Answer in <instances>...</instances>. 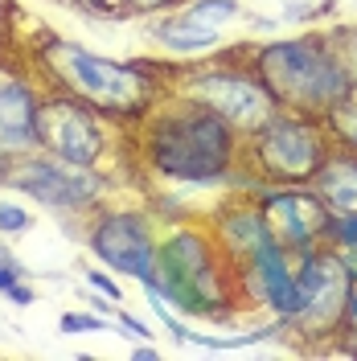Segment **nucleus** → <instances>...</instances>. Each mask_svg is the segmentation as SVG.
Instances as JSON below:
<instances>
[{"label": "nucleus", "mask_w": 357, "mask_h": 361, "mask_svg": "<svg viewBox=\"0 0 357 361\" xmlns=\"http://www.w3.org/2000/svg\"><path fill=\"white\" fill-rule=\"evenodd\" d=\"M111 148V135L103 115L90 111L87 103L70 99L62 90H42L37 103V152H49L70 164H103Z\"/></svg>", "instance_id": "nucleus-10"}, {"label": "nucleus", "mask_w": 357, "mask_h": 361, "mask_svg": "<svg viewBox=\"0 0 357 361\" xmlns=\"http://www.w3.org/2000/svg\"><path fill=\"white\" fill-rule=\"evenodd\" d=\"M333 152V135L320 115L275 111L255 132L243 135L238 169L250 177V189L259 185H313L316 169Z\"/></svg>", "instance_id": "nucleus-5"}, {"label": "nucleus", "mask_w": 357, "mask_h": 361, "mask_svg": "<svg viewBox=\"0 0 357 361\" xmlns=\"http://www.w3.org/2000/svg\"><path fill=\"white\" fill-rule=\"evenodd\" d=\"M8 173H13V157H4V152H0V189L8 185Z\"/></svg>", "instance_id": "nucleus-30"}, {"label": "nucleus", "mask_w": 357, "mask_h": 361, "mask_svg": "<svg viewBox=\"0 0 357 361\" xmlns=\"http://www.w3.org/2000/svg\"><path fill=\"white\" fill-rule=\"evenodd\" d=\"M21 275H25L21 263H0V292H8L13 283H21Z\"/></svg>", "instance_id": "nucleus-27"}, {"label": "nucleus", "mask_w": 357, "mask_h": 361, "mask_svg": "<svg viewBox=\"0 0 357 361\" xmlns=\"http://www.w3.org/2000/svg\"><path fill=\"white\" fill-rule=\"evenodd\" d=\"M296 283H300V312L288 324L296 341H316L329 345L341 333L349 288H353V271L341 259V250L320 243L308 255L296 259Z\"/></svg>", "instance_id": "nucleus-7"}, {"label": "nucleus", "mask_w": 357, "mask_h": 361, "mask_svg": "<svg viewBox=\"0 0 357 361\" xmlns=\"http://www.w3.org/2000/svg\"><path fill=\"white\" fill-rule=\"evenodd\" d=\"M325 37H329V45H333L337 62L345 66V74H349V82L357 87V29H349V25H341V29H329Z\"/></svg>", "instance_id": "nucleus-19"}, {"label": "nucleus", "mask_w": 357, "mask_h": 361, "mask_svg": "<svg viewBox=\"0 0 357 361\" xmlns=\"http://www.w3.org/2000/svg\"><path fill=\"white\" fill-rule=\"evenodd\" d=\"M169 90H181L189 99L205 103L218 111L238 135L263 128L271 115L279 111L263 78L246 62V45L226 54L222 62H201V66H169Z\"/></svg>", "instance_id": "nucleus-6"}, {"label": "nucleus", "mask_w": 357, "mask_h": 361, "mask_svg": "<svg viewBox=\"0 0 357 361\" xmlns=\"http://www.w3.org/2000/svg\"><path fill=\"white\" fill-rule=\"evenodd\" d=\"M4 189L29 193L33 202H42L45 209H58V214H90L99 209L111 180L103 177L99 164H70L49 152H29V157L13 160Z\"/></svg>", "instance_id": "nucleus-8"}, {"label": "nucleus", "mask_w": 357, "mask_h": 361, "mask_svg": "<svg viewBox=\"0 0 357 361\" xmlns=\"http://www.w3.org/2000/svg\"><path fill=\"white\" fill-rule=\"evenodd\" d=\"M132 357L135 361H152V357H160V349H152V345H140V349H132Z\"/></svg>", "instance_id": "nucleus-29"}, {"label": "nucleus", "mask_w": 357, "mask_h": 361, "mask_svg": "<svg viewBox=\"0 0 357 361\" xmlns=\"http://www.w3.org/2000/svg\"><path fill=\"white\" fill-rule=\"evenodd\" d=\"M0 263H17V259H13V250L4 247V243H0Z\"/></svg>", "instance_id": "nucleus-31"}, {"label": "nucleus", "mask_w": 357, "mask_h": 361, "mask_svg": "<svg viewBox=\"0 0 357 361\" xmlns=\"http://www.w3.org/2000/svg\"><path fill=\"white\" fill-rule=\"evenodd\" d=\"M144 292L193 320H234L243 312L234 267L210 222L173 226L157 243V279Z\"/></svg>", "instance_id": "nucleus-3"}, {"label": "nucleus", "mask_w": 357, "mask_h": 361, "mask_svg": "<svg viewBox=\"0 0 357 361\" xmlns=\"http://www.w3.org/2000/svg\"><path fill=\"white\" fill-rule=\"evenodd\" d=\"M135 128V157L148 173L177 185H218L238 173L243 135L205 103L169 90Z\"/></svg>", "instance_id": "nucleus-1"}, {"label": "nucleus", "mask_w": 357, "mask_h": 361, "mask_svg": "<svg viewBox=\"0 0 357 361\" xmlns=\"http://www.w3.org/2000/svg\"><path fill=\"white\" fill-rule=\"evenodd\" d=\"M152 42L177 58H201V54H214L222 45V33L214 25L189 17L185 8H177V13H164L160 21H152Z\"/></svg>", "instance_id": "nucleus-14"}, {"label": "nucleus", "mask_w": 357, "mask_h": 361, "mask_svg": "<svg viewBox=\"0 0 357 361\" xmlns=\"http://www.w3.org/2000/svg\"><path fill=\"white\" fill-rule=\"evenodd\" d=\"M74 8H83V13H115L119 17V0H66Z\"/></svg>", "instance_id": "nucleus-26"}, {"label": "nucleus", "mask_w": 357, "mask_h": 361, "mask_svg": "<svg viewBox=\"0 0 357 361\" xmlns=\"http://www.w3.org/2000/svg\"><path fill=\"white\" fill-rule=\"evenodd\" d=\"M210 226H214V234H218V243H222L230 267L246 263L250 255H259L263 247L275 243L271 230H267V222H263V214H259V205H255V197H250V202L222 205V209L210 218Z\"/></svg>", "instance_id": "nucleus-13"}, {"label": "nucleus", "mask_w": 357, "mask_h": 361, "mask_svg": "<svg viewBox=\"0 0 357 361\" xmlns=\"http://www.w3.org/2000/svg\"><path fill=\"white\" fill-rule=\"evenodd\" d=\"M33 66L49 90H62L115 123H140L169 94V74H152L148 66H135V62L103 58L54 33L37 37Z\"/></svg>", "instance_id": "nucleus-2"}, {"label": "nucleus", "mask_w": 357, "mask_h": 361, "mask_svg": "<svg viewBox=\"0 0 357 361\" xmlns=\"http://www.w3.org/2000/svg\"><path fill=\"white\" fill-rule=\"evenodd\" d=\"M255 205H259V214L267 222L271 238L288 250L291 259L320 247L325 230H329V218H333L329 205L316 197L313 185H259Z\"/></svg>", "instance_id": "nucleus-11"}, {"label": "nucleus", "mask_w": 357, "mask_h": 361, "mask_svg": "<svg viewBox=\"0 0 357 361\" xmlns=\"http://www.w3.org/2000/svg\"><path fill=\"white\" fill-rule=\"evenodd\" d=\"M62 333H103L107 329V320L95 312H62Z\"/></svg>", "instance_id": "nucleus-22"}, {"label": "nucleus", "mask_w": 357, "mask_h": 361, "mask_svg": "<svg viewBox=\"0 0 357 361\" xmlns=\"http://www.w3.org/2000/svg\"><path fill=\"white\" fill-rule=\"evenodd\" d=\"M37 103H42V87L29 74L0 66V152L4 157L17 160L37 152Z\"/></svg>", "instance_id": "nucleus-12"}, {"label": "nucleus", "mask_w": 357, "mask_h": 361, "mask_svg": "<svg viewBox=\"0 0 357 361\" xmlns=\"http://www.w3.org/2000/svg\"><path fill=\"white\" fill-rule=\"evenodd\" d=\"M87 283L95 288V292H103L107 300H123V288L115 283V279L107 275V271H99V267H87Z\"/></svg>", "instance_id": "nucleus-24"}, {"label": "nucleus", "mask_w": 357, "mask_h": 361, "mask_svg": "<svg viewBox=\"0 0 357 361\" xmlns=\"http://www.w3.org/2000/svg\"><path fill=\"white\" fill-rule=\"evenodd\" d=\"M33 226V214L17 202H0V234H21Z\"/></svg>", "instance_id": "nucleus-21"}, {"label": "nucleus", "mask_w": 357, "mask_h": 361, "mask_svg": "<svg viewBox=\"0 0 357 361\" xmlns=\"http://www.w3.org/2000/svg\"><path fill=\"white\" fill-rule=\"evenodd\" d=\"M173 4H185V0H119V17H152Z\"/></svg>", "instance_id": "nucleus-23"}, {"label": "nucleus", "mask_w": 357, "mask_h": 361, "mask_svg": "<svg viewBox=\"0 0 357 361\" xmlns=\"http://www.w3.org/2000/svg\"><path fill=\"white\" fill-rule=\"evenodd\" d=\"M325 243L341 250V259L357 275V214H333L329 218V230H325Z\"/></svg>", "instance_id": "nucleus-17"}, {"label": "nucleus", "mask_w": 357, "mask_h": 361, "mask_svg": "<svg viewBox=\"0 0 357 361\" xmlns=\"http://www.w3.org/2000/svg\"><path fill=\"white\" fill-rule=\"evenodd\" d=\"M185 13L205 25H214V29H222V25L243 17V4L238 0H185Z\"/></svg>", "instance_id": "nucleus-18"}, {"label": "nucleus", "mask_w": 357, "mask_h": 361, "mask_svg": "<svg viewBox=\"0 0 357 361\" xmlns=\"http://www.w3.org/2000/svg\"><path fill=\"white\" fill-rule=\"evenodd\" d=\"M0 17H4V0H0Z\"/></svg>", "instance_id": "nucleus-32"}, {"label": "nucleus", "mask_w": 357, "mask_h": 361, "mask_svg": "<svg viewBox=\"0 0 357 361\" xmlns=\"http://www.w3.org/2000/svg\"><path fill=\"white\" fill-rule=\"evenodd\" d=\"M316 197L329 205V214H357V152L337 148L325 157V164L313 177Z\"/></svg>", "instance_id": "nucleus-15"}, {"label": "nucleus", "mask_w": 357, "mask_h": 361, "mask_svg": "<svg viewBox=\"0 0 357 361\" xmlns=\"http://www.w3.org/2000/svg\"><path fill=\"white\" fill-rule=\"evenodd\" d=\"M337 349L357 357V275L353 288H349V304H345V320H341V333H337Z\"/></svg>", "instance_id": "nucleus-20"}, {"label": "nucleus", "mask_w": 357, "mask_h": 361, "mask_svg": "<svg viewBox=\"0 0 357 361\" xmlns=\"http://www.w3.org/2000/svg\"><path fill=\"white\" fill-rule=\"evenodd\" d=\"M246 62L263 78L279 111L325 115L353 90L345 66L337 62L325 33L275 37L263 45H246Z\"/></svg>", "instance_id": "nucleus-4"}, {"label": "nucleus", "mask_w": 357, "mask_h": 361, "mask_svg": "<svg viewBox=\"0 0 357 361\" xmlns=\"http://www.w3.org/2000/svg\"><path fill=\"white\" fill-rule=\"evenodd\" d=\"M325 119V128H329V135H333L337 148H353L357 152V87L337 103L333 111L320 115Z\"/></svg>", "instance_id": "nucleus-16"}, {"label": "nucleus", "mask_w": 357, "mask_h": 361, "mask_svg": "<svg viewBox=\"0 0 357 361\" xmlns=\"http://www.w3.org/2000/svg\"><path fill=\"white\" fill-rule=\"evenodd\" d=\"M115 320H119V329H123V337H135V341L152 337V333H148V324H144V320H135V316H128V312H119Z\"/></svg>", "instance_id": "nucleus-25"}, {"label": "nucleus", "mask_w": 357, "mask_h": 361, "mask_svg": "<svg viewBox=\"0 0 357 361\" xmlns=\"http://www.w3.org/2000/svg\"><path fill=\"white\" fill-rule=\"evenodd\" d=\"M4 295H8V300H13L17 308H29V304L37 300V295H33V288H25V283H13V288H8Z\"/></svg>", "instance_id": "nucleus-28"}, {"label": "nucleus", "mask_w": 357, "mask_h": 361, "mask_svg": "<svg viewBox=\"0 0 357 361\" xmlns=\"http://www.w3.org/2000/svg\"><path fill=\"white\" fill-rule=\"evenodd\" d=\"M157 226L140 209H90L87 247L95 259L115 275H128L135 283L157 279Z\"/></svg>", "instance_id": "nucleus-9"}]
</instances>
